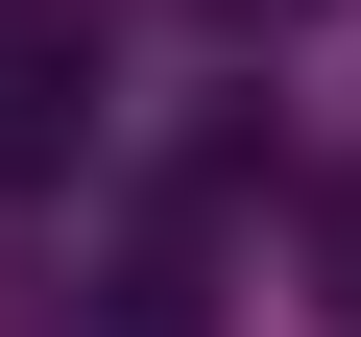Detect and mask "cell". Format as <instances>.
Masks as SVG:
<instances>
[{"instance_id": "1", "label": "cell", "mask_w": 361, "mask_h": 337, "mask_svg": "<svg viewBox=\"0 0 361 337\" xmlns=\"http://www.w3.org/2000/svg\"><path fill=\"white\" fill-rule=\"evenodd\" d=\"M97 145V0H0V193H49Z\"/></svg>"}]
</instances>
